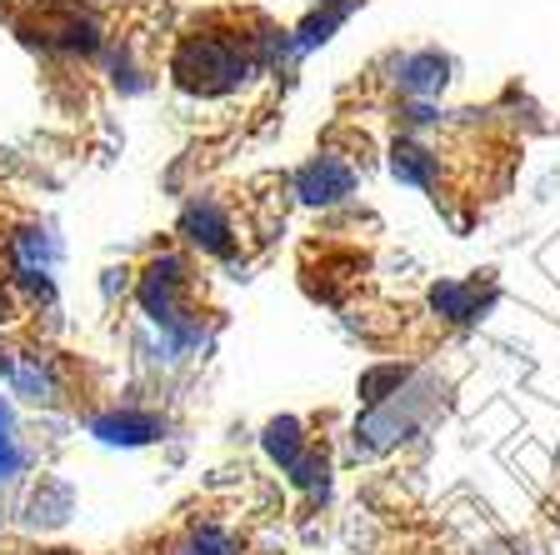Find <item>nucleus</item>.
Listing matches in <instances>:
<instances>
[{
	"instance_id": "nucleus-1",
	"label": "nucleus",
	"mask_w": 560,
	"mask_h": 555,
	"mask_svg": "<svg viewBox=\"0 0 560 555\" xmlns=\"http://www.w3.org/2000/svg\"><path fill=\"white\" fill-rule=\"evenodd\" d=\"M171 76L180 91L190 95H225L250 76V56L235 35H186L180 46H175V60H171Z\"/></svg>"
},
{
	"instance_id": "nucleus-6",
	"label": "nucleus",
	"mask_w": 560,
	"mask_h": 555,
	"mask_svg": "<svg viewBox=\"0 0 560 555\" xmlns=\"http://www.w3.org/2000/svg\"><path fill=\"white\" fill-rule=\"evenodd\" d=\"M0 321H5V290H0Z\"/></svg>"
},
{
	"instance_id": "nucleus-3",
	"label": "nucleus",
	"mask_w": 560,
	"mask_h": 555,
	"mask_svg": "<svg viewBox=\"0 0 560 555\" xmlns=\"http://www.w3.org/2000/svg\"><path fill=\"white\" fill-rule=\"evenodd\" d=\"M350 185H355V175H350L340 161H330V155H320V161H311V165L301 171V196L315 200V206L350 196Z\"/></svg>"
},
{
	"instance_id": "nucleus-4",
	"label": "nucleus",
	"mask_w": 560,
	"mask_h": 555,
	"mask_svg": "<svg viewBox=\"0 0 560 555\" xmlns=\"http://www.w3.org/2000/svg\"><path fill=\"white\" fill-rule=\"evenodd\" d=\"M175 555H241V545H235V535L221 531V525H200Z\"/></svg>"
},
{
	"instance_id": "nucleus-2",
	"label": "nucleus",
	"mask_w": 560,
	"mask_h": 555,
	"mask_svg": "<svg viewBox=\"0 0 560 555\" xmlns=\"http://www.w3.org/2000/svg\"><path fill=\"white\" fill-rule=\"evenodd\" d=\"M180 231H186L190 245H200V251H215L225 255L231 251V216H225L215 200H196V206H186V216H180Z\"/></svg>"
},
{
	"instance_id": "nucleus-5",
	"label": "nucleus",
	"mask_w": 560,
	"mask_h": 555,
	"mask_svg": "<svg viewBox=\"0 0 560 555\" xmlns=\"http://www.w3.org/2000/svg\"><path fill=\"white\" fill-rule=\"evenodd\" d=\"M406 85H410L416 95H425V91H435V85H445V60H435V56L406 60Z\"/></svg>"
}]
</instances>
